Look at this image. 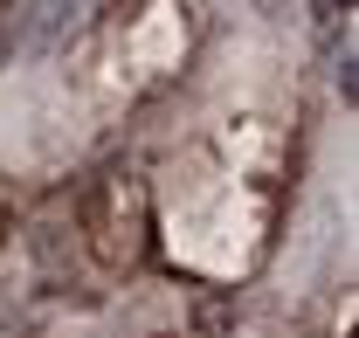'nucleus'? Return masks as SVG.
I'll use <instances>...</instances> for the list:
<instances>
[{
  "label": "nucleus",
  "instance_id": "nucleus-4",
  "mask_svg": "<svg viewBox=\"0 0 359 338\" xmlns=\"http://www.w3.org/2000/svg\"><path fill=\"white\" fill-rule=\"evenodd\" d=\"M0 338H14V325H7V318H0Z\"/></svg>",
  "mask_w": 359,
  "mask_h": 338
},
{
  "label": "nucleus",
  "instance_id": "nucleus-3",
  "mask_svg": "<svg viewBox=\"0 0 359 338\" xmlns=\"http://www.w3.org/2000/svg\"><path fill=\"white\" fill-rule=\"evenodd\" d=\"M0 62H7V21H0Z\"/></svg>",
  "mask_w": 359,
  "mask_h": 338
},
{
  "label": "nucleus",
  "instance_id": "nucleus-2",
  "mask_svg": "<svg viewBox=\"0 0 359 338\" xmlns=\"http://www.w3.org/2000/svg\"><path fill=\"white\" fill-rule=\"evenodd\" d=\"M346 7H353V0H318V14H325V21H339Z\"/></svg>",
  "mask_w": 359,
  "mask_h": 338
},
{
  "label": "nucleus",
  "instance_id": "nucleus-1",
  "mask_svg": "<svg viewBox=\"0 0 359 338\" xmlns=\"http://www.w3.org/2000/svg\"><path fill=\"white\" fill-rule=\"evenodd\" d=\"M83 228H90V249L104 269H132L145 242H152V194L138 173H104L83 201Z\"/></svg>",
  "mask_w": 359,
  "mask_h": 338
}]
</instances>
